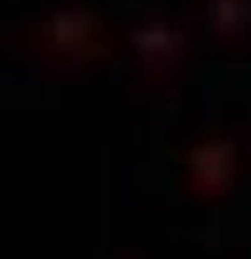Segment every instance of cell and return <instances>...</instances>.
<instances>
[{
  "label": "cell",
  "instance_id": "obj_2",
  "mask_svg": "<svg viewBox=\"0 0 251 259\" xmlns=\"http://www.w3.org/2000/svg\"><path fill=\"white\" fill-rule=\"evenodd\" d=\"M44 44L60 57H89L97 49V22L87 11H60L44 27Z\"/></svg>",
  "mask_w": 251,
  "mask_h": 259
},
{
  "label": "cell",
  "instance_id": "obj_1",
  "mask_svg": "<svg viewBox=\"0 0 251 259\" xmlns=\"http://www.w3.org/2000/svg\"><path fill=\"white\" fill-rule=\"evenodd\" d=\"M238 146L227 135H208L186 151V178L200 194H222L238 176Z\"/></svg>",
  "mask_w": 251,
  "mask_h": 259
}]
</instances>
